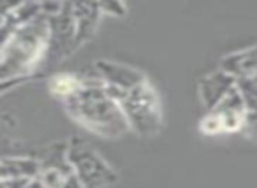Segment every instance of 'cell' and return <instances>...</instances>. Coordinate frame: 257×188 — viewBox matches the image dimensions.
Segmentation results:
<instances>
[{
	"label": "cell",
	"instance_id": "obj_11",
	"mask_svg": "<svg viewBox=\"0 0 257 188\" xmlns=\"http://www.w3.org/2000/svg\"><path fill=\"white\" fill-rule=\"evenodd\" d=\"M41 172H43L41 162L37 158H29V156H4L2 165H0L2 179H11V177L34 179Z\"/></svg>",
	"mask_w": 257,
	"mask_h": 188
},
{
	"label": "cell",
	"instance_id": "obj_3",
	"mask_svg": "<svg viewBox=\"0 0 257 188\" xmlns=\"http://www.w3.org/2000/svg\"><path fill=\"white\" fill-rule=\"evenodd\" d=\"M106 93L113 100L120 104L131 130L143 137L157 135L162 128V106L159 93L154 90L150 83H143L131 92L104 86Z\"/></svg>",
	"mask_w": 257,
	"mask_h": 188
},
{
	"label": "cell",
	"instance_id": "obj_18",
	"mask_svg": "<svg viewBox=\"0 0 257 188\" xmlns=\"http://www.w3.org/2000/svg\"><path fill=\"white\" fill-rule=\"evenodd\" d=\"M30 179L25 177H11V179H2L0 188H29Z\"/></svg>",
	"mask_w": 257,
	"mask_h": 188
},
{
	"label": "cell",
	"instance_id": "obj_2",
	"mask_svg": "<svg viewBox=\"0 0 257 188\" xmlns=\"http://www.w3.org/2000/svg\"><path fill=\"white\" fill-rule=\"evenodd\" d=\"M62 104L72 120L97 135L120 137L131 130L120 104L107 95L104 86H85Z\"/></svg>",
	"mask_w": 257,
	"mask_h": 188
},
{
	"label": "cell",
	"instance_id": "obj_8",
	"mask_svg": "<svg viewBox=\"0 0 257 188\" xmlns=\"http://www.w3.org/2000/svg\"><path fill=\"white\" fill-rule=\"evenodd\" d=\"M218 69L227 72L229 76L239 79L255 78L257 76V46L239 50L225 55L218 64Z\"/></svg>",
	"mask_w": 257,
	"mask_h": 188
},
{
	"label": "cell",
	"instance_id": "obj_9",
	"mask_svg": "<svg viewBox=\"0 0 257 188\" xmlns=\"http://www.w3.org/2000/svg\"><path fill=\"white\" fill-rule=\"evenodd\" d=\"M213 113H217L218 118L222 120L225 132L243 130V125H245V100H243L238 85L227 93V97L218 104L217 109H213Z\"/></svg>",
	"mask_w": 257,
	"mask_h": 188
},
{
	"label": "cell",
	"instance_id": "obj_21",
	"mask_svg": "<svg viewBox=\"0 0 257 188\" xmlns=\"http://www.w3.org/2000/svg\"><path fill=\"white\" fill-rule=\"evenodd\" d=\"M255 79H257V76H255Z\"/></svg>",
	"mask_w": 257,
	"mask_h": 188
},
{
	"label": "cell",
	"instance_id": "obj_15",
	"mask_svg": "<svg viewBox=\"0 0 257 188\" xmlns=\"http://www.w3.org/2000/svg\"><path fill=\"white\" fill-rule=\"evenodd\" d=\"M199 130L203 132L204 135H218V134H224L225 132L224 123H222V120L218 118V114L213 113V111H210V113L201 120Z\"/></svg>",
	"mask_w": 257,
	"mask_h": 188
},
{
	"label": "cell",
	"instance_id": "obj_12",
	"mask_svg": "<svg viewBox=\"0 0 257 188\" xmlns=\"http://www.w3.org/2000/svg\"><path fill=\"white\" fill-rule=\"evenodd\" d=\"M238 88L245 100V125L241 132L257 141V79H239Z\"/></svg>",
	"mask_w": 257,
	"mask_h": 188
},
{
	"label": "cell",
	"instance_id": "obj_19",
	"mask_svg": "<svg viewBox=\"0 0 257 188\" xmlns=\"http://www.w3.org/2000/svg\"><path fill=\"white\" fill-rule=\"evenodd\" d=\"M64 188H85V186H83V183L74 176V174H71V176H67V179H65Z\"/></svg>",
	"mask_w": 257,
	"mask_h": 188
},
{
	"label": "cell",
	"instance_id": "obj_6",
	"mask_svg": "<svg viewBox=\"0 0 257 188\" xmlns=\"http://www.w3.org/2000/svg\"><path fill=\"white\" fill-rule=\"evenodd\" d=\"M93 71L97 72V76L102 79L106 86H113V88L123 90V92H131L148 81L147 76L141 71L128 67L125 64H118V62L99 60L93 64Z\"/></svg>",
	"mask_w": 257,
	"mask_h": 188
},
{
	"label": "cell",
	"instance_id": "obj_14",
	"mask_svg": "<svg viewBox=\"0 0 257 188\" xmlns=\"http://www.w3.org/2000/svg\"><path fill=\"white\" fill-rule=\"evenodd\" d=\"M39 162L43 165V169H57L60 172H64L65 176L74 174L71 163H69V142L51 144L50 148L44 149Z\"/></svg>",
	"mask_w": 257,
	"mask_h": 188
},
{
	"label": "cell",
	"instance_id": "obj_17",
	"mask_svg": "<svg viewBox=\"0 0 257 188\" xmlns=\"http://www.w3.org/2000/svg\"><path fill=\"white\" fill-rule=\"evenodd\" d=\"M100 11H102V15H109V16H123L125 15V6L123 4H118V2H113V4H106V2H102V4H99Z\"/></svg>",
	"mask_w": 257,
	"mask_h": 188
},
{
	"label": "cell",
	"instance_id": "obj_10",
	"mask_svg": "<svg viewBox=\"0 0 257 188\" xmlns=\"http://www.w3.org/2000/svg\"><path fill=\"white\" fill-rule=\"evenodd\" d=\"M72 11H74V27H76V43L74 51L81 48L85 43H88L95 34L97 27H99V18L102 15L99 4H72Z\"/></svg>",
	"mask_w": 257,
	"mask_h": 188
},
{
	"label": "cell",
	"instance_id": "obj_16",
	"mask_svg": "<svg viewBox=\"0 0 257 188\" xmlns=\"http://www.w3.org/2000/svg\"><path fill=\"white\" fill-rule=\"evenodd\" d=\"M39 177L48 188H64L65 179H67V176L57 169H43Z\"/></svg>",
	"mask_w": 257,
	"mask_h": 188
},
{
	"label": "cell",
	"instance_id": "obj_1",
	"mask_svg": "<svg viewBox=\"0 0 257 188\" xmlns=\"http://www.w3.org/2000/svg\"><path fill=\"white\" fill-rule=\"evenodd\" d=\"M50 50V18L37 16L34 22L16 29L0 50L2 85L9 81L27 79L32 72L48 64Z\"/></svg>",
	"mask_w": 257,
	"mask_h": 188
},
{
	"label": "cell",
	"instance_id": "obj_7",
	"mask_svg": "<svg viewBox=\"0 0 257 188\" xmlns=\"http://www.w3.org/2000/svg\"><path fill=\"white\" fill-rule=\"evenodd\" d=\"M236 85H238V79L229 76L227 72L220 71V69L204 76L197 85V93H199L201 102L208 109V113L217 109L218 104L227 97V93Z\"/></svg>",
	"mask_w": 257,
	"mask_h": 188
},
{
	"label": "cell",
	"instance_id": "obj_13",
	"mask_svg": "<svg viewBox=\"0 0 257 188\" xmlns=\"http://www.w3.org/2000/svg\"><path fill=\"white\" fill-rule=\"evenodd\" d=\"M48 88H50L51 95L57 97V99H60L62 102H64V100L78 95L85 86H83L81 76L60 72V74H55L53 78L48 81Z\"/></svg>",
	"mask_w": 257,
	"mask_h": 188
},
{
	"label": "cell",
	"instance_id": "obj_20",
	"mask_svg": "<svg viewBox=\"0 0 257 188\" xmlns=\"http://www.w3.org/2000/svg\"><path fill=\"white\" fill-rule=\"evenodd\" d=\"M29 188H48V186L43 183V179H41V177L37 176V177H34V179H30Z\"/></svg>",
	"mask_w": 257,
	"mask_h": 188
},
{
	"label": "cell",
	"instance_id": "obj_5",
	"mask_svg": "<svg viewBox=\"0 0 257 188\" xmlns=\"http://www.w3.org/2000/svg\"><path fill=\"white\" fill-rule=\"evenodd\" d=\"M76 27L72 4H64L58 15L50 16V50L48 64H57L71 53H74Z\"/></svg>",
	"mask_w": 257,
	"mask_h": 188
},
{
	"label": "cell",
	"instance_id": "obj_4",
	"mask_svg": "<svg viewBox=\"0 0 257 188\" xmlns=\"http://www.w3.org/2000/svg\"><path fill=\"white\" fill-rule=\"evenodd\" d=\"M69 163L85 188H104L118 179L116 172L107 165L106 160L79 137L69 141Z\"/></svg>",
	"mask_w": 257,
	"mask_h": 188
}]
</instances>
